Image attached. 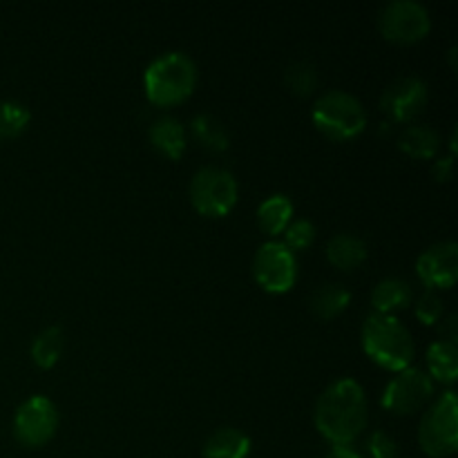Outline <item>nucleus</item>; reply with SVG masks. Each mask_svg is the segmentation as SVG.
I'll return each instance as SVG.
<instances>
[{
    "label": "nucleus",
    "instance_id": "obj_1",
    "mask_svg": "<svg viewBox=\"0 0 458 458\" xmlns=\"http://www.w3.org/2000/svg\"><path fill=\"white\" fill-rule=\"evenodd\" d=\"M318 429L334 445H352L367 428V396L358 380L340 378L316 403Z\"/></svg>",
    "mask_w": 458,
    "mask_h": 458
},
{
    "label": "nucleus",
    "instance_id": "obj_2",
    "mask_svg": "<svg viewBox=\"0 0 458 458\" xmlns=\"http://www.w3.org/2000/svg\"><path fill=\"white\" fill-rule=\"evenodd\" d=\"M362 347L378 365L401 371L414 360L416 344L407 327L389 313H371L362 325Z\"/></svg>",
    "mask_w": 458,
    "mask_h": 458
},
{
    "label": "nucleus",
    "instance_id": "obj_3",
    "mask_svg": "<svg viewBox=\"0 0 458 458\" xmlns=\"http://www.w3.org/2000/svg\"><path fill=\"white\" fill-rule=\"evenodd\" d=\"M197 65L188 54L165 52L157 56L143 74L146 94L157 106L183 101L195 89Z\"/></svg>",
    "mask_w": 458,
    "mask_h": 458
},
{
    "label": "nucleus",
    "instance_id": "obj_4",
    "mask_svg": "<svg viewBox=\"0 0 458 458\" xmlns=\"http://www.w3.org/2000/svg\"><path fill=\"white\" fill-rule=\"evenodd\" d=\"M313 123L331 139H352L367 125V112L360 98L344 89H327L313 103Z\"/></svg>",
    "mask_w": 458,
    "mask_h": 458
},
{
    "label": "nucleus",
    "instance_id": "obj_5",
    "mask_svg": "<svg viewBox=\"0 0 458 458\" xmlns=\"http://www.w3.org/2000/svg\"><path fill=\"white\" fill-rule=\"evenodd\" d=\"M456 410V392L447 389L425 411L423 420L419 425V443L425 454H429L432 458L454 454L458 447Z\"/></svg>",
    "mask_w": 458,
    "mask_h": 458
},
{
    "label": "nucleus",
    "instance_id": "obj_6",
    "mask_svg": "<svg viewBox=\"0 0 458 458\" xmlns=\"http://www.w3.org/2000/svg\"><path fill=\"white\" fill-rule=\"evenodd\" d=\"M191 201L201 215L222 217L237 201L235 174L219 165H204L191 179Z\"/></svg>",
    "mask_w": 458,
    "mask_h": 458
},
{
    "label": "nucleus",
    "instance_id": "obj_7",
    "mask_svg": "<svg viewBox=\"0 0 458 458\" xmlns=\"http://www.w3.org/2000/svg\"><path fill=\"white\" fill-rule=\"evenodd\" d=\"M380 31L394 43H414L428 36L432 18L419 0H392L380 9Z\"/></svg>",
    "mask_w": 458,
    "mask_h": 458
},
{
    "label": "nucleus",
    "instance_id": "obj_8",
    "mask_svg": "<svg viewBox=\"0 0 458 458\" xmlns=\"http://www.w3.org/2000/svg\"><path fill=\"white\" fill-rule=\"evenodd\" d=\"M58 410L47 396H30L13 416V437L25 447H40L56 434Z\"/></svg>",
    "mask_w": 458,
    "mask_h": 458
},
{
    "label": "nucleus",
    "instance_id": "obj_9",
    "mask_svg": "<svg viewBox=\"0 0 458 458\" xmlns=\"http://www.w3.org/2000/svg\"><path fill=\"white\" fill-rule=\"evenodd\" d=\"M253 276L259 286L271 293H284L298 276L295 255L282 242H264L253 258Z\"/></svg>",
    "mask_w": 458,
    "mask_h": 458
},
{
    "label": "nucleus",
    "instance_id": "obj_10",
    "mask_svg": "<svg viewBox=\"0 0 458 458\" xmlns=\"http://www.w3.org/2000/svg\"><path fill=\"white\" fill-rule=\"evenodd\" d=\"M432 392L434 383L428 371L419 367H405L389 380L380 403L396 414H411L429 401Z\"/></svg>",
    "mask_w": 458,
    "mask_h": 458
},
{
    "label": "nucleus",
    "instance_id": "obj_11",
    "mask_svg": "<svg viewBox=\"0 0 458 458\" xmlns=\"http://www.w3.org/2000/svg\"><path fill=\"white\" fill-rule=\"evenodd\" d=\"M428 103V83L420 76H401L385 88L380 107L396 121H410Z\"/></svg>",
    "mask_w": 458,
    "mask_h": 458
},
{
    "label": "nucleus",
    "instance_id": "obj_12",
    "mask_svg": "<svg viewBox=\"0 0 458 458\" xmlns=\"http://www.w3.org/2000/svg\"><path fill=\"white\" fill-rule=\"evenodd\" d=\"M416 273L428 286L450 289L458 277V246L454 240L437 242L416 259Z\"/></svg>",
    "mask_w": 458,
    "mask_h": 458
},
{
    "label": "nucleus",
    "instance_id": "obj_13",
    "mask_svg": "<svg viewBox=\"0 0 458 458\" xmlns=\"http://www.w3.org/2000/svg\"><path fill=\"white\" fill-rule=\"evenodd\" d=\"M250 438L235 428H219L206 438L204 458H249Z\"/></svg>",
    "mask_w": 458,
    "mask_h": 458
},
{
    "label": "nucleus",
    "instance_id": "obj_14",
    "mask_svg": "<svg viewBox=\"0 0 458 458\" xmlns=\"http://www.w3.org/2000/svg\"><path fill=\"white\" fill-rule=\"evenodd\" d=\"M150 141L165 157L179 159L186 150V128L174 116H159L150 125Z\"/></svg>",
    "mask_w": 458,
    "mask_h": 458
},
{
    "label": "nucleus",
    "instance_id": "obj_15",
    "mask_svg": "<svg viewBox=\"0 0 458 458\" xmlns=\"http://www.w3.org/2000/svg\"><path fill=\"white\" fill-rule=\"evenodd\" d=\"M327 258L334 267L349 271V268H356L365 262L367 244L352 233H338L327 244Z\"/></svg>",
    "mask_w": 458,
    "mask_h": 458
},
{
    "label": "nucleus",
    "instance_id": "obj_16",
    "mask_svg": "<svg viewBox=\"0 0 458 458\" xmlns=\"http://www.w3.org/2000/svg\"><path fill=\"white\" fill-rule=\"evenodd\" d=\"M410 302L411 289L401 277H385L371 291V304H374L376 313H389L392 316V311L407 307Z\"/></svg>",
    "mask_w": 458,
    "mask_h": 458
},
{
    "label": "nucleus",
    "instance_id": "obj_17",
    "mask_svg": "<svg viewBox=\"0 0 458 458\" xmlns=\"http://www.w3.org/2000/svg\"><path fill=\"white\" fill-rule=\"evenodd\" d=\"M398 146L401 150H405L410 157L416 159H429L438 152L441 146V137H438L437 130L432 125H410L401 132L398 137Z\"/></svg>",
    "mask_w": 458,
    "mask_h": 458
},
{
    "label": "nucleus",
    "instance_id": "obj_18",
    "mask_svg": "<svg viewBox=\"0 0 458 458\" xmlns=\"http://www.w3.org/2000/svg\"><path fill=\"white\" fill-rule=\"evenodd\" d=\"M291 217H293V201L286 195H271L259 204L258 219L259 226L268 233V235H280L286 226H289Z\"/></svg>",
    "mask_w": 458,
    "mask_h": 458
},
{
    "label": "nucleus",
    "instance_id": "obj_19",
    "mask_svg": "<svg viewBox=\"0 0 458 458\" xmlns=\"http://www.w3.org/2000/svg\"><path fill=\"white\" fill-rule=\"evenodd\" d=\"M352 300V293L340 282H327V284L318 286L311 295V309L320 318H334L340 311H344Z\"/></svg>",
    "mask_w": 458,
    "mask_h": 458
},
{
    "label": "nucleus",
    "instance_id": "obj_20",
    "mask_svg": "<svg viewBox=\"0 0 458 458\" xmlns=\"http://www.w3.org/2000/svg\"><path fill=\"white\" fill-rule=\"evenodd\" d=\"M429 371L443 383H454L458 376V349L456 343L437 340L428 349Z\"/></svg>",
    "mask_w": 458,
    "mask_h": 458
},
{
    "label": "nucleus",
    "instance_id": "obj_21",
    "mask_svg": "<svg viewBox=\"0 0 458 458\" xmlns=\"http://www.w3.org/2000/svg\"><path fill=\"white\" fill-rule=\"evenodd\" d=\"M63 353V331L58 327H45L31 343V358L36 360V365L54 367L58 362Z\"/></svg>",
    "mask_w": 458,
    "mask_h": 458
},
{
    "label": "nucleus",
    "instance_id": "obj_22",
    "mask_svg": "<svg viewBox=\"0 0 458 458\" xmlns=\"http://www.w3.org/2000/svg\"><path fill=\"white\" fill-rule=\"evenodd\" d=\"M192 134L204 148L215 152H224L228 148V132L219 119L213 114H197L191 123Z\"/></svg>",
    "mask_w": 458,
    "mask_h": 458
},
{
    "label": "nucleus",
    "instance_id": "obj_23",
    "mask_svg": "<svg viewBox=\"0 0 458 458\" xmlns=\"http://www.w3.org/2000/svg\"><path fill=\"white\" fill-rule=\"evenodd\" d=\"M31 114L21 101H0V139H9L21 134L30 123Z\"/></svg>",
    "mask_w": 458,
    "mask_h": 458
},
{
    "label": "nucleus",
    "instance_id": "obj_24",
    "mask_svg": "<svg viewBox=\"0 0 458 458\" xmlns=\"http://www.w3.org/2000/svg\"><path fill=\"white\" fill-rule=\"evenodd\" d=\"M313 237H316V226H313L311 219H293L284 228V242L282 244L293 253V250H302L311 246Z\"/></svg>",
    "mask_w": 458,
    "mask_h": 458
},
{
    "label": "nucleus",
    "instance_id": "obj_25",
    "mask_svg": "<svg viewBox=\"0 0 458 458\" xmlns=\"http://www.w3.org/2000/svg\"><path fill=\"white\" fill-rule=\"evenodd\" d=\"M286 83L293 89L295 94H309L313 89V85L318 83L316 67L311 63L298 61L286 70Z\"/></svg>",
    "mask_w": 458,
    "mask_h": 458
},
{
    "label": "nucleus",
    "instance_id": "obj_26",
    "mask_svg": "<svg viewBox=\"0 0 458 458\" xmlns=\"http://www.w3.org/2000/svg\"><path fill=\"white\" fill-rule=\"evenodd\" d=\"M416 316L423 322H428V325H434L443 316V300L432 289L425 291L419 298V302H416Z\"/></svg>",
    "mask_w": 458,
    "mask_h": 458
},
{
    "label": "nucleus",
    "instance_id": "obj_27",
    "mask_svg": "<svg viewBox=\"0 0 458 458\" xmlns=\"http://www.w3.org/2000/svg\"><path fill=\"white\" fill-rule=\"evenodd\" d=\"M369 454L371 458H398V443L383 429H376L369 437Z\"/></svg>",
    "mask_w": 458,
    "mask_h": 458
},
{
    "label": "nucleus",
    "instance_id": "obj_28",
    "mask_svg": "<svg viewBox=\"0 0 458 458\" xmlns=\"http://www.w3.org/2000/svg\"><path fill=\"white\" fill-rule=\"evenodd\" d=\"M325 458H360V454L352 445H334Z\"/></svg>",
    "mask_w": 458,
    "mask_h": 458
},
{
    "label": "nucleus",
    "instance_id": "obj_29",
    "mask_svg": "<svg viewBox=\"0 0 458 458\" xmlns=\"http://www.w3.org/2000/svg\"><path fill=\"white\" fill-rule=\"evenodd\" d=\"M434 173L441 182H447L452 177V157H445V159H438L437 165H434Z\"/></svg>",
    "mask_w": 458,
    "mask_h": 458
},
{
    "label": "nucleus",
    "instance_id": "obj_30",
    "mask_svg": "<svg viewBox=\"0 0 458 458\" xmlns=\"http://www.w3.org/2000/svg\"><path fill=\"white\" fill-rule=\"evenodd\" d=\"M441 334L447 335V343H454L456 340V316L452 313V316H447L445 325L441 327Z\"/></svg>",
    "mask_w": 458,
    "mask_h": 458
}]
</instances>
